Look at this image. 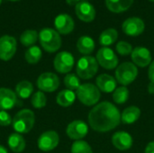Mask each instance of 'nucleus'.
<instances>
[{"label":"nucleus","instance_id":"19","mask_svg":"<svg viewBox=\"0 0 154 153\" xmlns=\"http://www.w3.org/2000/svg\"><path fill=\"white\" fill-rule=\"evenodd\" d=\"M96 84L97 88L105 93H111L115 91L117 87L116 79L108 74H100L99 76H97Z\"/></svg>","mask_w":154,"mask_h":153},{"label":"nucleus","instance_id":"20","mask_svg":"<svg viewBox=\"0 0 154 153\" xmlns=\"http://www.w3.org/2000/svg\"><path fill=\"white\" fill-rule=\"evenodd\" d=\"M134 0H106V5L109 11L115 14L123 13L128 10Z\"/></svg>","mask_w":154,"mask_h":153},{"label":"nucleus","instance_id":"32","mask_svg":"<svg viewBox=\"0 0 154 153\" xmlns=\"http://www.w3.org/2000/svg\"><path fill=\"white\" fill-rule=\"evenodd\" d=\"M71 153H93L90 145L82 140L76 141L71 146Z\"/></svg>","mask_w":154,"mask_h":153},{"label":"nucleus","instance_id":"21","mask_svg":"<svg viewBox=\"0 0 154 153\" xmlns=\"http://www.w3.org/2000/svg\"><path fill=\"white\" fill-rule=\"evenodd\" d=\"M141 110L139 107L132 106L125 108L121 115V121L125 124H133L139 120Z\"/></svg>","mask_w":154,"mask_h":153},{"label":"nucleus","instance_id":"13","mask_svg":"<svg viewBox=\"0 0 154 153\" xmlns=\"http://www.w3.org/2000/svg\"><path fill=\"white\" fill-rule=\"evenodd\" d=\"M88 133V125L80 120H75L69 124L66 129L67 135L75 141H79L84 138Z\"/></svg>","mask_w":154,"mask_h":153},{"label":"nucleus","instance_id":"5","mask_svg":"<svg viewBox=\"0 0 154 153\" xmlns=\"http://www.w3.org/2000/svg\"><path fill=\"white\" fill-rule=\"evenodd\" d=\"M98 70V62L92 56H84L80 58L77 63V75L82 79L92 78Z\"/></svg>","mask_w":154,"mask_h":153},{"label":"nucleus","instance_id":"40","mask_svg":"<svg viewBox=\"0 0 154 153\" xmlns=\"http://www.w3.org/2000/svg\"><path fill=\"white\" fill-rule=\"evenodd\" d=\"M8 1H19V0H8Z\"/></svg>","mask_w":154,"mask_h":153},{"label":"nucleus","instance_id":"14","mask_svg":"<svg viewBox=\"0 0 154 153\" xmlns=\"http://www.w3.org/2000/svg\"><path fill=\"white\" fill-rule=\"evenodd\" d=\"M131 58L133 60V63L137 67L140 68H145L149 66L152 63V54L151 51L142 46H138L133 50V52L131 53Z\"/></svg>","mask_w":154,"mask_h":153},{"label":"nucleus","instance_id":"16","mask_svg":"<svg viewBox=\"0 0 154 153\" xmlns=\"http://www.w3.org/2000/svg\"><path fill=\"white\" fill-rule=\"evenodd\" d=\"M54 25L59 33L66 35L74 30L75 23L70 15L67 14H60L56 16L54 20Z\"/></svg>","mask_w":154,"mask_h":153},{"label":"nucleus","instance_id":"41","mask_svg":"<svg viewBox=\"0 0 154 153\" xmlns=\"http://www.w3.org/2000/svg\"><path fill=\"white\" fill-rule=\"evenodd\" d=\"M1 3H2V0H0V5H1Z\"/></svg>","mask_w":154,"mask_h":153},{"label":"nucleus","instance_id":"33","mask_svg":"<svg viewBox=\"0 0 154 153\" xmlns=\"http://www.w3.org/2000/svg\"><path fill=\"white\" fill-rule=\"evenodd\" d=\"M116 50L120 55L127 56V55H130L133 52L134 49H133L132 45L129 42L125 41H120L117 42V44L116 46Z\"/></svg>","mask_w":154,"mask_h":153},{"label":"nucleus","instance_id":"28","mask_svg":"<svg viewBox=\"0 0 154 153\" xmlns=\"http://www.w3.org/2000/svg\"><path fill=\"white\" fill-rule=\"evenodd\" d=\"M42 50L38 46L30 47L24 54L25 60L30 64H36L42 59Z\"/></svg>","mask_w":154,"mask_h":153},{"label":"nucleus","instance_id":"18","mask_svg":"<svg viewBox=\"0 0 154 153\" xmlns=\"http://www.w3.org/2000/svg\"><path fill=\"white\" fill-rule=\"evenodd\" d=\"M17 102L16 94L5 87L0 88V111H7L12 109Z\"/></svg>","mask_w":154,"mask_h":153},{"label":"nucleus","instance_id":"17","mask_svg":"<svg viewBox=\"0 0 154 153\" xmlns=\"http://www.w3.org/2000/svg\"><path fill=\"white\" fill-rule=\"evenodd\" d=\"M112 143L117 150L126 151L133 146L134 140L130 133L120 131L114 133L112 137Z\"/></svg>","mask_w":154,"mask_h":153},{"label":"nucleus","instance_id":"27","mask_svg":"<svg viewBox=\"0 0 154 153\" xmlns=\"http://www.w3.org/2000/svg\"><path fill=\"white\" fill-rule=\"evenodd\" d=\"M39 38V34L34 30H26L20 36V41L23 46H33V44L37 41Z\"/></svg>","mask_w":154,"mask_h":153},{"label":"nucleus","instance_id":"12","mask_svg":"<svg viewBox=\"0 0 154 153\" xmlns=\"http://www.w3.org/2000/svg\"><path fill=\"white\" fill-rule=\"evenodd\" d=\"M144 22L139 17H129L122 24L123 32L129 36H139L144 31Z\"/></svg>","mask_w":154,"mask_h":153},{"label":"nucleus","instance_id":"38","mask_svg":"<svg viewBox=\"0 0 154 153\" xmlns=\"http://www.w3.org/2000/svg\"><path fill=\"white\" fill-rule=\"evenodd\" d=\"M148 92L152 95H154V83L152 82H150L148 86Z\"/></svg>","mask_w":154,"mask_h":153},{"label":"nucleus","instance_id":"29","mask_svg":"<svg viewBox=\"0 0 154 153\" xmlns=\"http://www.w3.org/2000/svg\"><path fill=\"white\" fill-rule=\"evenodd\" d=\"M129 98V90L126 87L122 86L119 87H116L113 94V99L114 101L118 105L125 104Z\"/></svg>","mask_w":154,"mask_h":153},{"label":"nucleus","instance_id":"39","mask_svg":"<svg viewBox=\"0 0 154 153\" xmlns=\"http://www.w3.org/2000/svg\"><path fill=\"white\" fill-rule=\"evenodd\" d=\"M0 153H8V151H7V150L4 146L0 145Z\"/></svg>","mask_w":154,"mask_h":153},{"label":"nucleus","instance_id":"35","mask_svg":"<svg viewBox=\"0 0 154 153\" xmlns=\"http://www.w3.org/2000/svg\"><path fill=\"white\" fill-rule=\"evenodd\" d=\"M148 77L151 82L154 83V60L152 61V63L149 66V70H148Z\"/></svg>","mask_w":154,"mask_h":153},{"label":"nucleus","instance_id":"25","mask_svg":"<svg viewBox=\"0 0 154 153\" xmlns=\"http://www.w3.org/2000/svg\"><path fill=\"white\" fill-rule=\"evenodd\" d=\"M118 38V32L114 28H108L103 31L99 36V43L103 47H108L114 44Z\"/></svg>","mask_w":154,"mask_h":153},{"label":"nucleus","instance_id":"30","mask_svg":"<svg viewBox=\"0 0 154 153\" xmlns=\"http://www.w3.org/2000/svg\"><path fill=\"white\" fill-rule=\"evenodd\" d=\"M64 85L66 86L67 89L74 91V90H77L80 87L81 84H80L79 78L77 75L73 73H69L64 78Z\"/></svg>","mask_w":154,"mask_h":153},{"label":"nucleus","instance_id":"10","mask_svg":"<svg viewBox=\"0 0 154 153\" xmlns=\"http://www.w3.org/2000/svg\"><path fill=\"white\" fill-rule=\"evenodd\" d=\"M16 40L10 35L0 37V60L4 61L10 60L16 52Z\"/></svg>","mask_w":154,"mask_h":153},{"label":"nucleus","instance_id":"24","mask_svg":"<svg viewBox=\"0 0 154 153\" xmlns=\"http://www.w3.org/2000/svg\"><path fill=\"white\" fill-rule=\"evenodd\" d=\"M76 100V94L69 89H64L60 91L56 97V102L59 106L68 107L73 105Z\"/></svg>","mask_w":154,"mask_h":153},{"label":"nucleus","instance_id":"9","mask_svg":"<svg viewBox=\"0 0 154 153\" xmlns=\"http://www.w3.org/2000/svg\"><path fill=\"white\" fill-rule=\"evenodd\" d=\"M75 60L74 57L70 52L68 51H60L59 52L53 61L54 69L59 73L64 74L69 73L73 69Z\"/></svg>","mask_w":154,"mask_h":153},{"label":"nucleus","instance_id":"37","mask_svg":"<svg viewBox=\"0 0 154 153\" xmlns=\"http://www.w3.org/2000/svg\"><path fill=\"white\" fill-rule=\"evenodd\" d=\"M79 2H81V0H66V3L69 5H77Z\"/></svg>","mask_w":154,"mask_h":153},{"label":"nucleus","instance_id":"6","mask_svg":"<svg viewBox=\"0 0 154 153\" xmlns=\"http://www.w3.org/2000/svg\"><path fill=\"white\" fill-rule=\"evenodd\" d=\"M138 76V69L132 62H124L116 69V79L123 86L133 83Z\"/></svg>","mask_w":154,"mask_h":153},{"label":"nucleus","instance_id":"3","mask_svg":"<svg viewBox=\"0 0 154 153\" xmlns=\"http://www.w3.org/2000/svg\"><path fill=\"white\" fill-rule=\"evenodd\" d=\"M39 41L43 50L51 53L57 51L61 46L60 33L51 28H44L41 30L39 32Z\"/></svg>","mask_w":154,"mask_h":153},{"label":"nucleus","instance_id":"1","mask_svg":"<svg viewBox=\"0 0 154 153\" xmlns=\"http://www.w3.org/2000/svg\"><path fill=\"white\" fill-rule=\"evenodd\" d=\"M88 119L89 126L94 131L107 133L119 125L121 115L115 105L108 101H104L90 110Z\"/></svg>","mask_w":154,"mask_h":153},{"label":"nucleus","instance_id":"7","mask_svg":"<svg viewBox=\"0 0 154 153\" xmlns=\"http://www.w3.org/2000/svg\"><path fill=\"white\" fill-rule=\"evenodd\" d=\"M97 60L98 65L106 69H113L117 68L119 60L115 51L108 47H102L97 53Z\"/></svg>","mask_w":154,"mask_h":153},{"label":"nucleus","instance_id":"22","mask_svg":"<svg viewBox=\"0 0 154 153\" xmlns=\"http://www.w3.org/2000/svg\"><path fill=\"white\" fill-rule=\"evenodd\" d=\"M7 143L11 151L14 153H21L25 149V140L18 133H12L8 138Z\"/></svg>","mask_w":154,"mask_h":153},{"label":"nucleus","instance_id":"4","mask_svg":"<svg viewBox=\"0 0 154 153\" xmlns=\"http://www.w3.org/2000/svg\"><path fill=\"white\" fill-rule=\"evenodd\" d=\"M76 96L79 100L87 106L97 105L101 97L100 90L97 86L91 83H85L76 90Z\"/></svg>","mask_w":154,"mask_h":153},{"label":"nucleus","instance_id":"15","mask_svg":"<svg viewBox=\"0 0 154 153\" xmlns=\"http://www.w3.org/2000/svg\"><path fill=\"white\" fill-rule=\"evenodd\" d=\"M75 12L79 20L85 23H90L96 18V9L88 2L81 1L75 6Z\"/></svg>","mask_w":154,"mask_h":153},{"label":"nucleus","instance_id":"31","mask_svg":"<svg viewBox=\"0 0 154 153\" xmlns=\"http://www.w3.org/2000/svg\"><path fill=\"white\" fill-rule=\"evenodd\" d=\"M31 103L34 108L41 109L46 106L47 97L42 91H37L32 95V99H31Z\"/></svg>","mask_w":154,"mask_h":153},{"label":"nucleus","instance_id":"42","mask_svg":"<svg viewBox=\"0 0 154 153\" xmlns=\"http://www.w3.org/2000/svg\"><path fill=\"white\" fill-rule=\"evenodd\" d=\"M150 1H151V2H154V0H150Z\"/></svg>","mask_w":154,"mask_h":153},{"label":"nucleus","instance_id":"11","mask_svg":"<svg viewBox=\"0 0 154 153\" xmlns=\"http://www.w3.org/2000/svg\"><path fill=\"white\" fill-rule=\"evenodd\" d=\"M60 142L59 134L52 130L46 131L38 139V147L42 151H51L54 150Z\"/></svg>","mask_w":154,"mask_h":153},{"label":"nucleus","instance_id":"26","mask_svg":"<svg viewBox=\"0 0 154 153\" xmlns=\"http://www.w3.org/2000/svg\"><path fill=\"white\" fill-rule=\"evenodd\" d=\"M33 93V86L30 81L23 80L19 82L15 87V94L20 98L26 99Z\"/></svg>","mask_w":154,"mask_h":153},{"label":"nucleus","instance_id":"36","mask_svg":"<svg viewBox=\"0 0 154 153\" xmlns=\"http://www.w3.org/2000/svg\"><path fill=\"white\" fill-rule=\"evenodd\" d=\"M144 153H154V142H151L147 144Z\"/></svg>","mask_w":154,"mask_h":153},{"label":"nucleus","instance_id":"23","mask_svg":"<svg viewBox=\"0 0 154 153\" xmlns=\"http://www.w3.org/2000/svg\"><path fill=\"white\" fill-rule=\"evenodd\" d=\"M77 48L80 53L88 56L95 50V41L89 36H81L77 41Z\"/></svg>","mask_w":154,"mask_h":153},{"label":"nucleus","instance_id":"8","mask_svg":"<svg viewBox=\"0 0 154 153\" xmlns=\"http://www.w3.org/2000/svg\"><path fill=\"white\" fill-rule=\"evenodd\" d=\"M60 86L59 77L52 72H44L37 79V87L42 92H54Z\"/></svg>","mask_w":154,"mask_h":153},{"label":"nucleus","instance_id":"2","mask_svg":"<svg viewBox=\"0 0 154 153\" xmlns=\"http://www.w3.org/2000/svg\"><path fill=\"white\" fill-rule=\"evenodd\" d=\"M35 123V115L32 110H20L13 119V128L20 134L28 133L33 127Z\"/></svg>","mask_w":154,"mask_h":153},{"label":"nucleus","instance_id":"34","mask_svg":"<svg viewBox=\"0 0 154 153\" xmlns=\"http://www.w3.org/2000/svg\"><path fill=\"white\" fill-rule=\"evenodd\" d=\"M13 123L11 115L6 111H0V125L8 126Z\"/></svg>","mask_w":154,"mask_h":153}]
</instances>
